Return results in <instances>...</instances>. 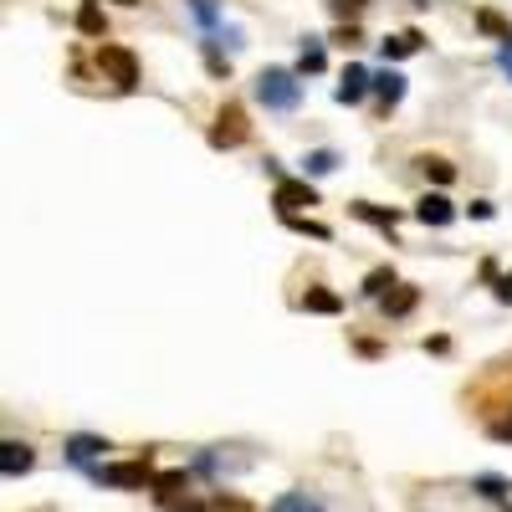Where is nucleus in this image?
I'll return each instance as SVG.
<instances>
[{"mask_svg": "<svg viewBox=\"0 0 512 512\" xmlns=\"http://www.w3.org/2000/svg\"><path fill=\"white\" fill-rule=\"evenodd\" d=\"M256 103L272 108V113H292L297 103H303V82H297V72H287V67H267L262 77H256Z\"/></svg>", "mask_w": 512, "mask_h": 512, "instance_id": "nucleus-1", "label": "nucleus"}, {"mask_svg": "<svg viewBox=\"0 0 512 512\" xmlns=\"http://www.w3.org/2000/svg\"><path fill=\"white\" fill-rule=\"evenodd\" d=\"M149 487H154V502H159V507H169V512H205V502H200V497H190L185 472H164V477H154Z\"/></svg>", "mask_w": 512, "mask_h": 512, "instance_id": "nucleus-2", "label": "nucleus"}, {"mask_svg": "<svg viewBox=\"0 0 512 512\" xmlns=\"http://www.w3.org/2000/svg\"><path fill=\"white\" fill-rule=\"evenodd\" d=\"M98 67H103V72L118 82L123 93H134V88H139V62H134V52H128V47H108V41H103Z\"/></svg>", "mask_w": 512, "mask_h": 512, "instance_id": "nucleus-3", "label": "nucleus"}, {"mask_svg": "<svg viewBox=\"0 0 512 512\" xmlns=\"http://www.w3.org/2000/svg\"><path fill=\"white\" fill-rule=\"evenodd\" d=\"M98 482L103 487H118V492H134V487H149V461H108L98 466Z\"/></svg>", "mask_w": 512, "mask_h": 512, "instance_id": "nucleus-4", "label": "nucleus"}, {"mask_svg": "<svg viewBox=\"0 0 512 512\" xmlns=\"http://www.w3.org/2000/svg\"><path fill=\"white\" fill-rule=\"evenodd\" d=\"M210 144H216V149H236V144H246V113H241V103H226V108H221L216 128H210Z\"/></svg>", "mask_w": 512, "mask_h": 512, "instance_id": "nucleus-5", "label": "nucleus"}, {"mask_svg": "<svg viewBox=\"0 0 512 512\" xmlns=\"http://www.w3.org/2000/svg\"><path fill=\"white\" fill-rule=\"evenodd\" d=\"M303 205H318V190L308 180H277V210L282 216H297Z\"/></svg>", "mask_w": 512, "mask_h": 512, "instance_id": "nucleus-6", "label": "nucleus"}, {"mask_svg": "<svg viewBox=\"0 0 512 512\" xmlns=\"http://www.w3.org/2000/svg\"><path fill=\"white\" fill-rule=\"evenodd\" d=\"M36 466V451L26 441H0V477H21Z\"/></svg>", "mask_w": 512, "mask_h": 512, "instance_id": "nucleus-7", "label": "nucleus"}, {"mask_svg": "<svg viewBox=\"0 0 512 512\" xmlns=\"http://www.w3.org/2000/svg\"><path fill=\"white\" fill-rule=\"evenodd\" d=\"M364 93H369V72H364V67H349L344 82H338V103L354 108V103H364Z\"/></svg>", "mask_w": 512, "mask_h": 512, "instance_id": "nucleus-8", "label": "nucleus"}, {"mask_svg": "<svg viewBox=\"0 0 512 512\" xmlns=\"http://www.w3.org/2000/svg\"><path fill=\"white\" fill-rule=\"evenodd\" d=\"M369 88L379 93L384 108H395V103L405 98V77H400V72H374V77H369Z\"/></svg>", "mask_w": 512, "mask_h": 512, "instance_id": "nucleus-9", "label": "nucleus"}, {"mask_svg": "<svg viewBox=\"0 0 512 512\" xmlns=\"http://www.w3.org/2000/svg\"><path fill=\"white\" fill-rule=\"evenodd\" d=\"M415 216H420L425 226H451L456 210H451V200H446V195H425V200L415 205Z\"/></svg>", "mask_w": 512, "mask_h": 512, "instance_id": "nucleus-10", "label": "nucleus"}, {"mask_svg": "<svg viewBox=\"0 0 512 512\" xmlns=\"http://www.w3.org/2000/svg\"><path fill=\"white\" fill-rule=\"evenodd\" d=\"M267 512H328V507H323V502H313L308 492H287V497H277Z\"/></svg>", "mask_w": 512, "mask_h": 512, "instance_id": "nucleus-11", "label": "nucleus"}, {"mask_svg": "<svg viewBox=\"0 0 512 512\" xmlns=\"http://www.w3.org/2000/svg\"><path fill=\"white\" fill-rule=\"evenodd\" d=\"M323 67H328V52H323V41H318V36H308V41H303V62H297V72L308 77V72H323Z\"/></svg>", "mask_w": 512, "mask_h": 512, "instance_id": "nucleus-12", "label": "nucleus"}, {"mask_svg": "<svg viewBox=\"0 0 512 512\" xmlns=\"http://www.w3.org/2000/svg\"><path fill=\"white\" fill-rule=\"evenodd\" d=\"M98 451H108V441H98V436H72V441H67V456H72V461H93Z\"/></svg>", "mask_w": 512, "mask_h": 512, "instance_id": "nucleus-13", "label": "nucleus"}, {"mask_svg": "<svg viewBox=\"0 0 512 512\" xmlns=\"http://www.w3.org/2000/svg\"><path fill=\"white\" fill-rule=\"evenodd\" d=\"M410 52H420V31H400L384 41V57H410Z\"/></svg>", "mask_w": 512, "mask_h": 512, "instance_id": "nucleus-14", "label": "nucleus"}, {"mask_svg": "<svg viewBox=\"0 0 512 512\" xmlns=\"http://www.w3.org/2000/svg\"><path fill=\"white\" fill-rule=\"evenodd\" d=\"M303 308H313V313H338V308H344V303H338V297H333V292H323V287H313V292L303 297Z\"/></svg>", "mask_w": 512, "mask_h": 512, "instance_id": "nucleus-15", "label": "nucleus"}, {"mask_svg": "<svg viewBox=\"0 0 512 512\" xmlns=\"http://www.w3.org/2000/svg\"><path fill=\"white\" fill-rule=\"evenodd\" d=\"M333 169H338V154H333V149L308 154V175H333Z\"/></svg>", "mask_w": 512, "mask_h": 512, "instance_id": "nucleus-16", "label": "nucleus"}, {"mask_svg": "<svg viewBox=\"0 0 512 512\" xmlns=\"http://www.w3.org/2000/svg\"><path fill=\"white\" fill-rule=\"evenodd\" d=\"M477 492H482V497H492V502H507V492H512V487H507L502 477H477Z\"/></svg>", "mask_w": 512, "mask_h": 512, "instance_id": "nucleus-17", "label": "nucleus"}, {"mask_svg": "<svg viewBox=\"0 0 512 512\" xmlns=\"http://www.w3.org/2000/svg\"><path fill=\"white\" fill-rule=\"evenodd\" d=\"M420 169H425V175H431L436 185H451V175H456V169H451L446 159H420Z\"/></svg>", "mask_w": 512, "mask_h": 512, "instance_id": "nucleus-18", "label": "nucleus"}, {"mask_svg": "<svg viewBox=\"0 0 512 512\" xmlns=\"http://www.w3.org/2000/svg\"><path fill=\"white\" fill-rule=\"evenodd\" d=\"M384 308H390L395 318H400V313H410V308H415V287H400L395 297H384Z\"/></svg>", "mask_w": 512, "mask_h": 512, "instance_id": "nucleus-19", "label": "nucleus"}, {"mask_svg": "<svg viewBox=\"0 0 512 512\" xmlns=\"http://www.w3.org/2000/svg\"><path fill=\"white\" fill-rule=\"evenodd\" d=\"M77 26L88 31V36H103V16H98V6H82V11H77Z\"/></svg>", "mask_w": 512, "mask_h": 512, "instance_id": "nucleus-20", "label": "nucleus"}, {"mask_svg": "<svg viewBox=\"0 0 512 512\" xmlns=\"http://www.w3.org/2000/svg\"><path fill=\"white\" fill-rule=\"evenodd\" d=\"M354 210H359L364 221H374L379 231H395V216H384V210H374V205H354Z\"/></svg>", "mask_w": 512, "mask_h": 512, "instance_id": "nucleus-21", "label": "nucleus"}, {"mask_svg": "<svg viewBox=\"0 0 512 512\" xmlns=\"http://www.w3.org/2000/svg\"><path fill=\"white\" fill-rule=\"evenodd\" d=\"M384 287H395V272H374V277L364 282V292H369V297H379Z\"/></svg>", "mask_w": 512, "mask_h": 512, "instance_id": "nucleus-22", "label": "nucleus"}, {"mask_svg": "<svg viewBox=\"0 0 512 512\" xmlns=\"http://www.w3.org/2000/svg\"><path fill=\"white\" fill-rule=\"evenodd\" d=\"M190 6H195V16H200L205 26H216V16H221V11H216V0H190Z\"/></svg>", "mask_w": 512, "mask_h": 512, "instance_id": "nucleus-23", "label": "nucleus"}, {"mask_svg": "<svg viewBox=\"0 0 512 512\" xmlns=\"http://www.w3.org/2000/svg\"><path fill=\"white\" fill-rule=\"evenodd\" d=\"M492 441H512V415L507 420H492Z\"/></svg>", "mask_w": 512, "mask_h": 512, "instance_id": "nucleus-24", "label": "nucleus"}, {"mask_svg": "<svg viewBox=\"0 0 512 512\" xmlns=\"http://www.w3.org/2000/svg\"><path fill=\"white\" fill-rule=\"evenodd\" d=\"M497 67H502V72H507V77H512V36H507V41H502V52H497Z\"/></svg>", "mask_w": 512, "mask_h": 512, "instance_id": "nucleus-25", "label": "nucleus"}, {"mask_svg": "<svg viewBox=\"0 0 512 512\" xmlns=\"http://www.w3.org/2000/svg\"><path fill=\"white\" fill-rule=\"evenodd\" d=\"M497 297H502V303H512V277H502V287H497Z\"/></svg>", "mask_w": 512, "mask_h": 512, "instance_id": "nucleus-26", "label": "nucleus"}, {"mask_svg": "<svg viewBox=\"0 0 512 512\" xmlns=\"http://www.w3.org/2000/svg\"><path fill=\"white\" fill-rule=\"evenodd\" d=\"M364 6V0H338V11H359Z\"/></svg>", "mask_w": 512, "mask_h": 512, "instance_id": "nucleus-27", "label": "nucleus"}, {"mask_svg": "<svg viewBox=\"0 0 512 512\" xmlns=\"http://www.w3.org/2000/svg\"><path fill=\"white\" fill-rule=\"evenodd\" d=\"M123 6H134V0H123Z\"/></svg>", "mask_w": 512, "mask_h": 512, "instance_id": "nucleus-28", "label": "nucleus"}]
</instances>
